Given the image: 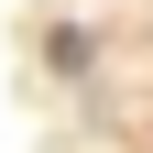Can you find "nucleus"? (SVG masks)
I'll use <instances>...</instances> for the list:
<instances>
[]
</instances>
